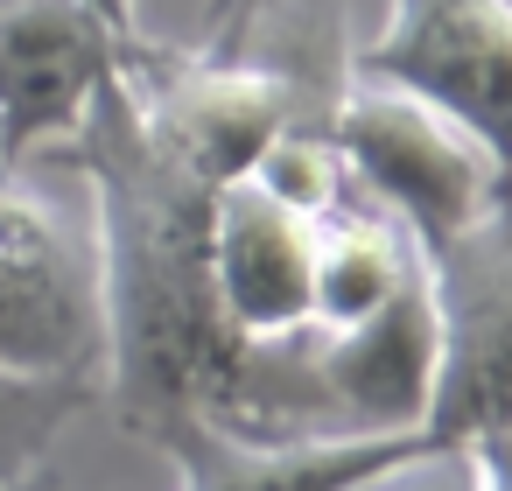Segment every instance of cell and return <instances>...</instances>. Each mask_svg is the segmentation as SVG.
Returning a JSON list of instances; mask_svg holds the SVG:
<instances>
[{
  "label": "cell",
  "instance_id": "7a4b0ae2",
  "mask_svg": "<svg viewBox=\"0 0 512 491\" xmlns=\"http://www.w3.org/2000/svg\"><path fill=\"white\" fill-rule=\"evenodd\" d=\"M323 134L344 155L351 183L379 211H393L421 246H442L449 232L484 218L491 197L512 183V162L477 127H463L414 85L372 71H351L337 85V99L323 106Z\"/></svg>",
  "mask_w": 512,
  "mask_h": 491
},
{
  "label": "cell",
  "instance_id": "30bf717a",
  "mask_svg": "<svg viewBox=\"0 0 512 491\" xmlns=\"http://www.w3.org/2000/svg\"><path fill=\"white\" fill-rule=\"evenodd\" d=\"M435 435H295V442H260V435H225L211 421H183L155 449L176 463V491H358L386 463L428 449Z\"/></svg>",
  "mask_w": 512,
  "mask_h": 491
},
{
  "label": "cell",
  "instance_id": "9a60e30c",
  "mask_svg": "<svg viewBox=\"0 0 512 491\" xmlns=\"http://www.w3.org/2000/svg\"><path fill=\"white\" fill-rule=\"evenodd\" d=\"M92 8H99V15H106L113 29H127V36H141V29H134V0H92Z\"/></svg>",
  "mask_w": 512,
  "mask_h": 491
},
{
  "label": "cell",
  "instance_id": "3957f363",
  "mask_svg": "<svg viewBox=\"0 0 512 491\" xmlns=\"http://www.w3.org/2000/svg\"><path fill=\"white\" fill-rule=\"evenodd\" d=\"M421 253L435 302V386L421 435L470 442L512 421V183L484 218Z\"/></svg>",
  "mask_w": 512,
  "mask_h": 491
},
{
  "label": "cell",
  "instance_id": "52a82bcc",
  "mask_svg": "<svg viewBox=\"0 0 512 491\" xmlns=\"http://www.w3.org/2000/svg\"><path fill=\"white\" fill-rule=\"evenodd\" d=\"M351 71L414 85L512 162V0H386Z\"/></svg>",
  "mask_w": 512,
  "mask_h": 491
},
{
  "label": "cell",
  "instance_id": "6da1fadb",
  "mask_svg": "<svg viewBox=\"0 0 512 491\" xmlns=\"http://www.w3.org/2000/svg\"><path fill=\"white\" fill-rule=\"evenodd\" d=\"M127 71V64H120ZM92 99L71 155L92 183V281H99V400L148 449L183 421H211L246 337L211 295V197L141 127L127 78Z\"/></svg>",
  "mask_w": 512,
  "mask_h": 491
},
{
  "label": "cell",
  "instance_id": "4fadbf2b",
  "mask_svg": "<svg viewBox=\"0 0 512 491\" xmlns=\"http://www.w3.org/2000/svg\"><path fill=\"white\" fill-rule=\"evenodd\" d=\"M358 491H491V477L470 442H428V449L386 463L379 477H365Z\"/></svg>",
  "mask_w": 512,
  "mask_h": 491
},
{
  "label": "cell",
  "instance_id": "8992f818",
  "mask_svg": "<svg viewBox=\"0 0 512 491\" xmlns=\"http://www.w3.org/2000/svg\"><path fill=\"white\" fill-rule=\"evenodd\" d=\"M99 351L92 239L0 176V372H99Z\"/></svg>",
  "mask_w": 512,
  "mask_h": 491
},
{
  "label": "cell",
  "instance_id": "277c9868",
  "mask_svg": "<svg viewBox=\"0 0 512 491\" xmlns=\"http://www.w3.org/2000/svg\"><path fill=\"white\" fill-rule=\"evenodd\" d=\"M127 99L141 127L183 162L204 190H225L260 169V155L302 120V85L274 64L225 57V50H155L127 57Z\"/></svg>",
  "mask_w": 512,
  "mask_h": 491
},
{
  "label": "cell",
  "instance_id": "5bb4252c",
  "mask_svg": "<svg viewBox=\"0 0 512 491\" xmlns=\"http://www.w3.org/2000/svg\"><path fill=\"white\" fill-rule=\"evenodd\" d=\"M470 449H477V463H484L491 491H512V421H505V428H484V435H470Z\"/></svg>",
  "mask_w": 512,
  "mask_h": 491
},
{
  "label": "cell",
  "instance_id": "9c48e42d",
  "mask_svg": "<svg viewBox=\"0 0 512 491\" xmlns=\"http://www.w3.org/2000/svg\"><path fill=\"white\" fill-rule=\"evenodd\" d=\"M316 218L239 176L211 197V295L232 337H288L309 323Z\"/></svg>",
  "mask_w": 512,
  "mask_h": 491
},
{
  "label": "cell",
  "instance_id": "2e32d148",
  "mask_svg": "<svg viewBox=\"0 0 512 491\" xmlns=\"http://www.w3.org/2000/svg\"><path fill=\"white\" fill-rule=\"evenodd\" d=\"M8 491H64V484H57V470H36V477H22V484H8Z\"/></svg>",
  "mask_w": 512,
  "mask_h": 491
},
{
  "label": "cell",
  "instance_id": "5b68a950",
  "mask_svg": "<svg viewBox=\"0 0 512 491\" xmlns=\"http://www.w3.org/2000/svg\"><path fill=\"white\" fill-rule=\"evenodd\" d=\"M134 50L92 0H0V176L71 141Z\"/></svg>",
  "mask_w": 512,
  "mask_h": 491
},
{
  "label": "cell",
  "instance_id": "ba28073f",
  "mask_svg": "<svg viewBox=\"0 0 512 491\" xmlns=\"http://www.w3.org/2000/svg\"><path fill=\"white\" fill-rule=\"evenodd\" d=\"M309 358L323 379V400L344 435H407L428 414L435 386V302H428V253L421 274L372 309L351 330H316L309 323Z\"/></svg>",
  "mask_w": 512,
  "mask_h": 491
},
{
  "label": "cell",
  "instance_id": "8fae6325",
  "mask_svg": "<svg viewBox=\"0 0 512 491\" xmlns=\"http://www.w3.org/2000/svg\"><path fill=\"white\" fill-rule=\"evenodd\" d=\"M421 274V239L379 211L365 190L316 218V281H309V323L316 330H351L372 309H386L407 281Z\"/></svg>",
  "mask_w": 512,
  "mask_h": 491
},
{
  "label": "cell",
  "instance_id": "7c38bea8",
  "mask_svg": "<svg viewBox=\"0 0 512 491\" xmlns=\"http://www.w3.org/2000/svg\"><path fill=\"white\" fill-rule=\"evenodd\" d=\"M99 400V372H0V491L50 470L57 435Z\"/></svg>",
  "mask_w": 512,
  "mask_h": 491
}]
</instances>
